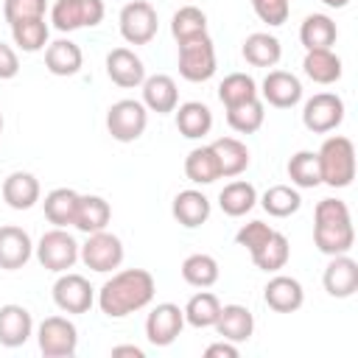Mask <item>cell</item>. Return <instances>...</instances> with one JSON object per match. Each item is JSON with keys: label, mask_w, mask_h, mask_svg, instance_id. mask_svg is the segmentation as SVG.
Masks as SVG:
<instances>
[{"label": "cell", "mask_w": 358, "mask_h": 358, "mask_svg": "<svg viewBox=\"0 0 358 358\" xmlns=\"http://www.w3.org/2000/svg\"><path fill=\"white\" fill-rule=\"evenodd\" d=\"M154 277L145 268H123L112 274L98 291V308L109 319H123L134 310H143L154 299Z\"/></svg>", "instance_id": "obj_1"}, {"label": "cell", "mask_w": 358, "mask_h": 358, "mask_svg": "<svg viewBox=\"0 0 358 358\" xmlns=\"http://www.w3.org/2000/svg\"><path fill=\"white\" fill-rule=\"evenodd\" d=\"M313 243L322 255H347L355 243L350 207L341 199H322L313 213Z\"/></svg>", "instance_id": "obj_2"}, {"label": "cell", "mask_w": 358, "mask_h": 358, "mask_svg": "<svg viewBox=\"0 0 358 358\" xmlns=\"http://www.w3.org/2000/svg\"><path fill=\"white\" fill-rule=\"evenodd\" d=\"M322 182L330 187H350L355 179V145L350 137L333 134L316 151Z\"/></svg>", "instance_id": "obj_3"}, {"label": "cell", "mask_w": 358, "mask_h": 358, "mask_svg": "<svg viewBox=\"0 0 358 358\" xmlns=\"http://www.w3.org/2000/svg\"><path fill=\"white\" fill-rule=\"evenodd\" d=\"M215 73V48L207 34L179 42V76L185 81H207Z\"/></svg>", "instance_id": "obj_4"}, {"label": "cell", "mask_w": 358, "mask_h": 358, "mask_svg": "<svg viewBox=\"0 0 358 358\" xmlns=\"http://www.w3.org/2000/svg\"><path fill=\"white\" fill-rule=\"evenodd\" d=\"M145 126H148V109L143 101L123 98L115 101L106 112V129L117 143H134L145 131Z\"/></svg>", "instance_id": "obj_5"}, {"label": "cell", "mask_w": 358, "mask_h": 358, "mask_svg": "<svg viewBox=\"0 0 358 358\" xmlns=\"http://www.w3.org/2000/svg\"><path fill=\"white\" fill-rule=\"evenodd\" d=\"M78 257L84 260L87 268L98 271V274H106L112 268H117L123 263V241L106 229H98V232H90L84 246H78Z\"/></svg>", "instance_id": "obj_6"}, {"label": "cell", "mask_w": 358, "mask_h": 358, "mask_svg": "<svg viewBox=\"0 0 358 358\" xmlns=\"http://www.w3.org/2000/svg\"><path fill=\"white\" fill-rule=\"evenodd\" d=\"M101 20H103V0H56L50 8V22L62 34L78 28H95Z\"/></svg>", "instance_id": "obj_7"}, {"label": "cell", "mask_w": 358, "mask_h": 358, "mask_svg": "<svg viewBox=\"0 0 358 358\" xmlns=\"http://www.w3.org/2000/svg\"><path fill=\"white\" fill-rule=\"evenodd\" d=\"M36 260L48 268V271H67L76 266L78 260V243L70 232H64V227H56L50 232H45L36 243Z\"/></svg>", "instance_id": "obj_8"}, {"label": "cell", "mask_w": 358, "mask_h": 358, "mask_svg": "<svg viewBox=\"0 0 358 358\" xmlns=\"http://www.w3.org/2000/svg\"><path fill=\"white\" fill-rule=\"evenodd\" d=\"M36 341H39L42 355H48V358H70L76 352V347H78V330L64 316H48L36 330Z\"/></svg>", "instance_id": "obj_9"}, {"label": "cell", "mask_w": 358, "mask_h": 358, "mask_svg": "<svg viewBox=\"0 0 358 358\" xmlns=\"http://www.w3.org/2000/svg\"><path fill=\"white\" fill-rule=\"evenodd\" d=\"M344 120V101L336 92H316L313 98L305 101L302 109V123L313 134H327L338 129Z\"/></svg>", "instance_id": "obj_10"}, {"label": "cell", "mask_w": 358, "mask_h": 358, "mask_svg": "<svg viewBox=\"0 0 358 358\" xmlns=\"http://www.w3.org/2000/svg\"><path fill=\"white\" fill-rule=\"evenodd\" d=\"M157 11L145 0H131L120 11V36L129 45H148L157 36Z\"/></svg>", "instance_id": "obj_11"}, {"label": "cell", "mask_w": 358, "mask_h": 358, "mask_svg": "<svg viewBox=\"0 0 358 358\" xmlns=\"http://www.w3.org/2000/svg\"><path fill=\"white\" fill-rule=\"evenodd\" d=\"M53 302L64 313H87L95 302V291L87 277L62 271V277L53 282Z\"/></svg>", "instance_id": "obj_12"}, {"label": "cell", "mask_w": 358, "mask_h": 358, "mask_svg": "<svg viewBox=\"0 0 358 358\" xmlns=\"http://www.w3.org/2000/svg\"><path fill=\"white\" fill-rule=\"evenodd\" d=\"M185 327V313L179 305L173 302H159L157 308H151L148 319H145V338L154 347H168L176 341V336Z\"/></svg>", "instance_id": "obj_13"}, {"label": "cell", "mask_w": 358, "mask_h": 358, "mask_svg": "<svg viewBox=\"0 0 358 358\" xmlns=\"http://www.w3.org/2000/svg\"><path fill=\"white\" fill-rule=\"evenodd\" d=\"M106 76L112 78V84H117L123 90H131V87H140L145 81V67H143V59L134 50L115 48L106 56Z\"/></svg>", "instance_id": "obj_14"}, {"label": "cell", "mask_w": 358, "mask_h": 358, "mask_svg": "<svg viewBox=\"0 0 358 358\" xmlns=\"http://www.w3.org/2000/svg\"><path fill=\"white\" fill-rule=\"evenodd\" d=\"M260 87H263L260 90L263 92V101L271 103V106H277V109H291L302 98L299 78L294 73H285V70H268Z\"/></svg>", "instance_id": "obj_15"}, {"label": "cell", "mask_w": 358, "mask_h": 358, "mask_svg": "<svg viewBox=\"0 0 358 358\" xmlns=\"http://www.w3.org/2000/svg\"><path fill=\"white\" fill-rule=\"evenodd\" d=\"M324 291L336 299H347L358 291V263L350 255H333V260L324 268Z\"/></svg>", "instance_id": "obj_16"}, {"label": "cell", "mask_w": 358, "mask_h": 358, "mask_svg": "<svg viewBox=\"0 0 358 358\" xmlns=\"http://www.w3.org/2000/svg\"><path fill=\"white\" fill-rule=\"evenodd\" d=\"M31 255H34V243L22 227L14 224L0 227V268L17 271L31 260Z\"/></svg>", "instance_id": "obj_17"}, {"label": "cell", "mask_w": 358, "mask_h": 358, "mask_svg": "<svg viewBox=\"0 0 358 358\" xmlns=\"http://www.w3.org/2000/svg\"><path fill=\"white\" fill-rule=\"evenodd\" d=\"M263 299L271 310L277 313H294L302 308L305 302V291H302V282L294 280V277H285V274H277L266 282L263 288Z\"/></svg>", "instance_id": "obj_18"}, {"label": "cell", "mask_w": 358, "mask_h": 358, "mask_svg": "<svg viewBox=\"0 0 358 358\" xmlns=\"http://www.w3.org/2000/svg\"><path fill=\"white\" fill-rule=\"evenodd\" d=\"M218 330L221 338L232 341V344H241V341H249L252 333H255V316L246 305H221V313L213 324Z\"/></svg>", "instance_id": "obj_19"}, {"label": "cell", "mask_w": 358, "mask_h": 358, "mask_svg": "<svg viewBox=\"0 0 358 358\" xmlns=\"http://www.w3.org/2000/svg\"><path fill=\"white\" fill-rule=\"evenodd\" d=\"M34 333V319L22 305H3L0 308V344L3 347H22Z\"/></svg>", "instance_id": "obj_20"}, {"label": "cell", "mask_w": 358, "mask_h": 358, "mask_svg": "<svg viewBox=\"0 0 358 358\" xmlns=\"http://www.w3.org/2000/svg\"><path fill=\"white\" fill-rule=\"evenodd\" d=\"M143 103L145 109L157 112V115H168L176 109L179 103V90H176V81L165 73H157V76H148L143 81Z\"/></svg>", "instance_id": "obj_21"}, {"label": "cell", "mask_w": 358, "mask_h": 358, "mask_svg": "<svg viewBox=\"0 0 358 358\" xmlns=\"http://www.w3.org/2000/svg\"><path fill=\"white\" fill-rule=\"evenodd\" d=\"M3 201L11 210H31L39 201V179L28 171H14L3 182Z\"/></svg>", "instance_id": "obj_22"}, {"label": "cell", "mask_w": 358, "mask_h": 358, "mask_svg": "<svg viewBox=\"0 0 358 358\" xmlns=\"http://www.w3.org/2000/svg\"><path fill=\"white\" fill-rule=\"evenodd\" d=\"M171 213L182 227L196 229L210 218V199L201 190H193V187L182 190V193H176V199L171 204Z\"/></svg>", "instance_id": "obj_23"}, {"label": "cell", "mask_w": 358, "mask_h": 358, "mask_svg": "<svg viewBox=\"0 0 358 358\" xmlns=\"http://www.w3.org/2000/svg\"><path fill=\"white\" fill-rule=\"evenodd\" d=\"M112 218V207L103 196H78V204H76V215H73V227L84 235L90 232H98V229H106Z\"/></svg>", "instance_id": "obj_24"}, {"label": "cell", "mask_w": 358, "mask_h": 358, "mask_svg": "<svg viewBox=\"0 0 358 358\" xmlns=\"http://www.w3.org/2000/svg\"><path fill=\"white\" fill-rule=\"evenodd\" d=\"M173 112H176V129H179L182 137L199 140V137L210 134V129H213V112H210L207 103L187 101V103H179V109H173Z\"/></svg>", "instance_id": "obj_25"}, {"label": "cell", "mask_w": 358, "mask_h": 358, "mask_svg": "<svg viewBox=\"0 0 358 358\" xmlns=\"http://www.w3.org/2000/svg\"><path fill=\"white\" fill-rule=\"evenodd\" d=\"M84 64V56H81V48L70 39H56L45 48V67L53 73V76H76Z\"/></svg>", "instance_id": "obj_26"}, {"label": "cell", "mask_w": 358, "mask_h": 358, "mask_svg": "<svg viewBox=\"0 0 358 358\" xmlns=\"http://www.w3.org/2000/svg\"><path fill=\"white\" fill-rule=\"evenodd\" d=\"M336 36H338V28L327 14H308L299 25V42L305 45V50L333 48Z\"/></svg>", "instance_id": "obj_27"}, {"label": "cell", "mask_w": 358, "mask_h": 358, "mask_svg": "<svg viewBox=\"0 0 358 358\" xmlns=\"http://www.w3.org/2000/svg\"><path fill=\"white\" fill-rule=\"evenodd\" d=\"M243 59L252 64V67H274L282 56V48H280V39L271 36V34H249L243 39V48H241Z\"/></svg>", "instance_id": "obj_28"}, {"label": "cell", "mask_w": 358, "mask_h": 358, "mask_svg": "<svg viewBox=\"0 0 358 358\" xmlns=\"http://www.w3.org/2000/svg\"><path fill=\"white\" fill-rule=\"evenodd\" d=\"M302 70L316 84H333V81L341 78V59L330 48L308 50L305 59H302Z\"/></svg>", "instance_id": "obj_29"}, {"label": "cell", "mask_w": 358, "mask_h": 358, "mask_svg": "<svg viewBox=\"0 0 358 358\" xmlns=\"http://www.w3.org/2000/svg\"><path fill=\"white\" fill-rule=\"evenodd\" d=\"M185 176L193 185H213L215 179H221V168L213 145H199L185 157Z\"/></svg>", "instance_id": "obj_30"}, {"label": "cell", "mask_w": 358, "mask_h": 358, "mask_svg": "<svg viewBox=\"0 0 358 358\" xmlns=\"http://www.w3.org/2000/svg\"><path fill=\"white\" fill-rule=\"evenodd\" d=\"M210 145H213V151L218 157L221 176H238V173H243L249 168V148L238 137H218Z\"/></svg>", "instance_id": "obj_31"}, {"label": "cell", "mask_w": 358, "mask_h": 358, "mask_svg": "<svg viewBox=\"0 0 358 358\" xmlns=\"http://www.w3.org/2000/svg\"><path fill=\"white\" fill-rule=\"evenodd\" d=\"M255 201H257V190H255V185H249V182H243V179H235V182L224 185L221 193H218L221 210H224L227 215H232V218L246 215V213L255 207Z\"/></svg>", "instance_id": "obj_32"}, {"label": "cell", "mask_w": 358, "mask_h": 358, "mask_svg": "<svg viewBox=\"0 0 358 358\" xmlns=\"http://www.w3.org/2000/svg\"><path fill=\"white\" fill-rule=\"evenodd\" d=\"M182 280L193 288H210L218 282V260L213 255L196 252L190 257H185L182 263Z\"/></svg>", "instance_id": "obj_33"}, {"label": "cell", "mask_w": 358, "mask_h": 358, "mask_svg": "<svg viewBox=\"0 0 358 358\" xmlns=\"http://www.w3.org/2000/svg\"><path fill=\"white\" fill-rule=\"evenodd\" d=\"M45 218L53 227H70L73 215H76V204H78V193L70 187H56L45 196Z\"/></svg>", "instance_id": "obj_34"}, {"label": "cell", "mask_w": 358, "mask_h": 358, "mask_svg": "<svg viewBox=\"0 0 358 358\" xmlns=\"http://www.w3.org/2000/svg\"><path fill=\"white\" fill-rule=\"evenodd\" d=\"M291 257V246H288V238L282 232H271V238L257 249L252 252V263L260 268V271H280Z\"/></svg>", "instance_id": "obj_35"}, {"label": "cell", "mask_w": 358, "mask_h": 358, "mask_svg": "<svg viewBox=\"0 0 358 358\" xmlns=\"http://www.w3.org/2000/svg\"><path fill=\"white\" fill-rule=\"evenodd\" d=\"M182 313H185V322L193 324V327H213L215 319H218V313H221V302H218L215 294L199 291V294H193L187 299V305L182 308Z\"/></svg>", "instance_id": "obj_36"}, {"label": "cell", "mask_w": 358, "mask_h": 358, "mask_svg": "<svg viewBox=\"0 0 358 358\" xmlns=\"http://www.w3.org/2000/svg\"><path fill=\"white\" fill-rule=\"evenodd\" d=\"M257 98V84L252 76L246 73H229L221 84H218V101L224 103V109L229 106H238L243 101H252Z\"/></svg>", "instance_id": "obj_37"}, {"label": "cell", "mask_w": 358, "mask_h": 358, "mask_svg": "<svg viewBox=\"0 0 358 358\" xmlns=\"http://www.w3.org/2000/svg\"><path fill=\"white\" fill-rule=\"evenodd\" d=\"M260 204H263V210H266L268 215H274V218H288V215H294V213L302 207V199H299V193H296L291 185H271V187L263 193Z\"/></svg>", "instance_id": "obj_38"}, {"label": "cell", "mask_w": 358, "mask_h": 358, "mask_svg": "<svg viewBox=\"0 0 358 358\" xmlns=\"http://www.w3.org/2000/svg\"><path fill=\"white\" fill-rule=\"evenodd\" d=\"M48 22L45 17H36V20H22V22H14L11 25V36H14V45L25 53H36L48 45Z\"/></svg>", "instance_id": "obj_39"}, {"label": "cell", "mask_w": 358, "mask_h": 358, "mask_svg": "<svg viewBox=\"0 0 358 358\" xmlns=\"http://www.w3.org/2000/svg\"><path fill=\"white\" fill-rule=\"evenodd\" d=\"M171 34H173L176 42H185V39L207 34V14L201 8H196V6H182L171 17Z\"/></svg>", "instance_id": "obj_40"}, {"label": "cell", "mask_w": 358, "mask_h": 358, "mask_svg": "<svg viewBox=\"0 0 358 358\" xmlns=\"http://www.w3.org/2000/svg\"><path fill=\"white\" fill-rule=\"evenodd\" d=\"M263 117H266V112H263V101L260 98H252V101H243V103L227 109V123L241 134L257 131L263 126Z\"/></svg>", "instance_id": "obj_41"}, {"label": "cell", "mask_w": 358, "mask_h": 358, "mask_svg": "<svg viewBox=\"0 0 358 358\" xmlns=\"http://www.w3.org/2000/svg\"><path fill=\"white\" fill-rule=\"evenodd\" d=\"M288 179H291L296 187H316V185H322L316 151H296V154L288 159Z\"/></svg>", "instance_id": "obj_42"}, {"label": "cell", "mask_w": 358, "mask_h": 358, "mask_svg": "<svg viewBox=\"0 0 358 358\" xmlns=\"http://www.w3.org/2000/svg\"><path fill=\"white\" fill-rule=\"evenodd\" d=\"M45 8H48V0H3V17L8 25L45 17Z\"/></svg>", "instance_id": "obj_43"}, {"label": "cell", "mask_w": 358, "mask_h": 358, "mask_svg": "<svg viewBox=\"0 0 358 358\" xmlns=\"http://www.w3.org/2000/svg\"><path fill=\"white\" fill-rule=\"evenodd\" d=\"M271 227L268 224H263V221H249V224H243L241 229H238V235H235V241H238V246H243L249 255L252 252H257L268 238H271Z\"/></svg>", "instance_id": "obj_44"}, {"label": "cell", "mask_w": 358, "mask_h": 358, "mask_svg": "<svg viewBox=\"0 0 358 358\" xmlns=\"http://www.w3.org/2000/svg\"><path fill=\"white\" fill-rule=\"evenodd\" d=\"M252 8L271 28L282 25L288 20V14H291V3L288 0H252Z\"/></svg>", "instance_id": "obj_45"}, {"label": "cell", "mask_w": 358, "mask_h": 358, "mask_svg": "<svg viewBox=\"0 0 358 358\" xmlns=\"http://www.w3.org/2000/svg\"><path fill=\"white\" fill-rule=\"evenodd\" d=\"M20 73V59H17V50L6 42H0V81H8Z\"/></svg>", "instance_id": "obj_46"}, {"label": "cell", "mask_w": 358, "mask_h": 358, "mask_svg": "<svg viewBox=\"0 0 358 358\" xmlns=\"http://www.w3.org/2000/svg\"><path fill=\"white\" fill-rule=\"evenodd\" d=\"M204 355H207V358H238V347H235L232 341L221 338V341L210 344V347L204 350Z\"/></svg>", "instance_id": "obj_47"}, {"label": "cell", "mask_w": 358, "mask_h": 358, "mask_svg": "<svg viewBox=\"0 0 358 358\" xmlns=\"http://www.w3.org/2000/svg\"><path fill=\"white\" fill-rule=\"evenodd\" d=\"M112 355H134V358H143L145 352L134 344H126V347H112Z\"/></svg>", "instance_id": "obj_48"}, {"label": "cell", "mask_w": 358, "mask_h": 358, "mask_svg": "<svg viewBox=\"0 0 358 358\" xmlns=\"http://www.w3.org/2000/svg\"><path fill=\"white\" fill-rule=\"evenodd\" d=\"M322 3H324V6H330V8H344L350 0H322Z\"/></svg>", "instance_id": "obj_49"}, {"label": "cell", "mask_w": 358, "mask_h": 358, "mask_svg": "<svg viewBox=\"0 0 358 358\" xmlns=\"http://www.w3.org/2000/svg\"><path fill=\"white\" fill-rule=\"evenodd\" d=\"M0 137H3V115H0Z\"/></svg>", "instance_id": "obj_50"}]
</instances>
